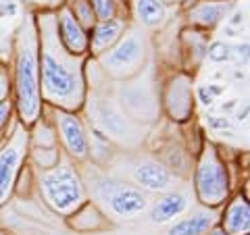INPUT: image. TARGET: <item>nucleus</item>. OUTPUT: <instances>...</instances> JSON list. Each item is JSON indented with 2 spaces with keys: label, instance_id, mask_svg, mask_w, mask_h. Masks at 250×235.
I'll use <instances>...</instances> for the list:
<instances>
[{
  "label": "nucleus",
  "instance_id": "f3484780",
  "mask_svg": "<svg viewBox=\"0 0 250 235\" xmlns=\"http://www.w3.org/2000/svg\"><path fill=\"white\" fill-rule=\"evenodd\" d=\"M98 119H100V125L106 133H111L113 137H129V131H131V125L123 119V115L117 111L115 106L106 104L104 100L98 104Z\"/></svg>",
  "mask_w": 250,
  "mask_h": 235
},
{
  "label": "nucleus",
  "instance_id": "a211bd4d",
  "mask_svg": "<svg viewBox=\"0 0 250 235\" xmlns=\"http://www.w3.org/2000/svg\"><path fill=\"white\" fill-rule=\"evenodd\" d=\"M136 13L146 27H156L165 21L167 9L163 0H136Z\"/></svg>",
  "mask_w": 250,
  "mask_h": 235
},
{
  "label": "nucleus",
  "instance_id": "393cba45",
  "mask_svg": "<svg viewBox=\"0 0 250 235\" xmlns=\"http://www.w3.org/2000/svg\"><path fill=\"white\" fill-rule=\"evenodd\" d=\"M11 90H13L11 73H9V69H6L4 65H0V102L11 98Z\"/></svg>",
  "mask_w": 250,
  "mask_h": 235
},
{
  "label": "nucleus",
  "instance_id": "f03ea898",
  "mask_svg": "<svg viewBox=\"0 0 250 235\" xmlns=\"http://www.w3.org/2000/svg\"><path fill=\"white\" fill-rule=\"evenodd\" d=\"M13 90L17 115L23 127H31L42 115V90H40V40L36 21L27 17L19 27L15 40V71Z\"/></svg>",
  "mask_w": 250,
  "mask_h": 235
},
{
  "label": "nucleus",
  "instance_id": "39448f33",
  "mask_svg": "<svg viewBox=\"0 0 250 235\" xmlns=\"http://www.w3.org/2000/svg\"><path fill=\"white\" fill-rule=\"evenodd\" d=\"M146 57L144 40L140 38L138 31H129V34L121 36L113 48H108L104 54H100V65L104 71L117 77V79H125L140 71Z\"/></svg>",
  "mask_w": 250,
  "mask_h": 235
},
{
  "label": "nucleus",
  "instance_id": "7c9ffc66",
  "mask_svg": "<svg viewBox=\"0 0 250 235\" xmlns=\"http://www.w3.org/2000/svg\"><path fill=\"white\" fill-rule=\"evenodd\" d=\"M0 235H2V233H0Z\"/></svg>",
  "mask_w": 250,
  "mask_h": 235
},
{
  "label": "nucleus",
  "instance_id": "7ed1b4c3",
  "mask_svg": "<svg viewBox=\"0 0 250 235\" xmlns=\"http://www.w3.org/2000/svg\"><path fill=\"white\" fill-rule=\"evenodd\" d=\"M44 200L61 215H73L85 202V187L77 169L69 160H59L57 167L46 169L38 177Z\"/></svg>",
  "mask_w": 250,
  "mask_h": 235
},
{
  "label": "nucleus",
  "instance_id": "9d476101",
  "mask_svg": "<svg viewBox=\"0 0 250 235\" xmlns=\"http://www.w3.org/2000/svg\"><path fill=\"white\" fill-rule=\"evenodd\" d=\"M134 181L140 185V190L146 192H169L173 177L165 164L156 160H142L134 167Z\"/></svg>",
  "mask_w": 250,
  "mask_h": 235
},
{
  "label": "nucleus",
  "instance_id": "0eeeda50",
  "mask_svg": "<svg viewBox=\"0 0 250 235\" xmlns=\"http://www.w3.org/2000/svg\"><path fill=\"white\" fill-rule=\"evenodd\" d=\"M96 198L104 202L106 208L119 218L136 216L148 206V198L142 190L113 181V179H103L96 185Z\"/></svg>",
  "mask_w": 250,
  "mask_h": 235
},
{
  "label": "nucleus",
  "instance_id": "f8f14e48",
  "mask_svg": "<svg viewBox=\"0 0 250 235\" xmlns=\"http://www.w3.org/2000/svg\"><path fill=\"white\" fill-rule=\"evenodd\" d=\"M188 206H190V198L184 192H169L156 202L150 210V221L154 225H165L175 221L177 216H182Z\"/></svg>",
  "mask_w": 250,
  "mask_h": 235
},
{
  "label": "nucleus",
  "instance_id": "c85d7f7f",
  "mask_svg": "<svg viewBox=\"0 0 250 235\" xmlns=\"http://www.w3.org/2000/svg\"><path fill=\"white\" fill-rule=\"evenodd\" d=\"M207 235H228V233H225V231L221 229V227H213L210 231H207Z\"/></svg>",
  "mask_w": 250,
  "mask_h": 235
},
{
  "label": "nucleus",
  "instance_id": "412c9836",
  "mask_svg": "<svg viewBox=\"0 0 250 235\" xmlns=\"http://www.w3.org/2000/svg\"><path fill=\"white\" fill-rule=\"evenodd\" d=\"M31 158H34V162L42 171H46V169L57 167L59 160H61V156H59V148L57 146H54V148H38V146H34V148H31Z\"/></svg>",
  "mask_w": 250,
  "mask_h": 235
},
{
  "label": "nucleus",
  "instance_id": "20e7f679",
  "mask_svg": "<svg viewBox=\"0 0 250 235\" xmlns=\"http://www.w3.org/2000/svg\"><path fill=\"white\" fill-rule=\"evenodd\" d=\"M196 196L205 206H219L229 196V175L223 158L213 146H207L196 167Z\"/></svg>",
  "mask_w": 250,
  "mask_h": 235
},
{
  "label": "nucleus",
  "instance_id": "4be33fe9",
  "mask_svg": "<svg viewBox=\"0 0 250 235\" xmlns=\"http://www.w3.org/2000/svg\"><path fill=\"white\" fill-rule=\"evenodd\" d=\"M94 15H96L98 21H108V19H115V13H117V2L115 0H90Z\"/></svg>",
  "mask_w": 250,
  "mask_h": 235
},
{
  "label": "nucleus",
  "instance_id": "5701e85b",
  "mask_svg": "<svg viewBox=\"0 0 250 235\" xmlns=\"http://www.w3.org/2000/svg\"><path fill=\"white\" fill-rule=\"evenodd\" d=\"M225 92V88H221V85L217 83H208V85H200L198 88V98L202 104H213L217 96H221V94Z\"/></svg>",
  "mask_w": 250,
  "mask_h": 235
},
{
  "label": "nucleus",
  "instance_id": "a878e982",
  "mask_svg": "<svg viewBox=\"0 0 250 235\" xmlns=\"http://www.w3.org/2000/svg\"><path fill=\"white\" fill-rule=\"evenodd\" d=\"M207 123H208L215 131H229V129H231V121L228 119V117L210 115V117H207Z\"/></svg>",
  "mask_w": 250,
  "mask_h": 235
},
{
  "label": "nucleus",
  "instance_id": "6ab92c4d",
  "mask_svg": "<svg viewBox=\"0 0 250 235\" xmlns=\"http://www.w3.org/2000/svg\"><path fill=\"white\" fill-rule=\"evenodd\" d=\"M65 6L71 11V15L77 19V23H80L85 31H92V27L96 25L98 19H96V15H94L90 0H69Z\"/></svg>",
  "mask_w": 250,
  "mask_h": 235
},
{
  "label": "nucleus",
  "instance_id": "423d86ee",
  "mask_svg": "<svg viewBox=\"0 0 250 235\" xmlns=\"http://www.w3.org/2000/svg\"><path fill=\"white\" fill-rule=\"evenodd\" d=\"M29 154V131L27 127H15L13 136L0 148V206L11 198L17 185L21 167Z\"/></svg>",
  "mask_w": 250,
  "mask_h": 235
},
{
  "label": "nucleus",
  "instance_id": "ddd939ff",
  "mask_svg": "<svg viewBox=\"0 0 250 235\" xmlns=\"http://www.w3.org/2000/svg\"><path fill=\"white\" fill-rule=\"evenodd\" d=\"M221 229L228 235H248L250 233V206L244 196H236L223 213Z\"/></svg>",
  "mask_w": 250,
  "mask_h": 235
},
{
  "label": "nucleus",
  "instance_id": "dca6fc26",
  "mask_svg": "<svg viewBox=\"0 0 250 235\" xmlns=\"http://www.w3.org/2000/svg\"><path fill=\"white\" fill-rule=\"evenodd\" d=\"M215 213L210 210H196V213L179 218L167 229V235H207V231L213 229Z\"/></svg>",
  "mask_w": 250,
  "mask_h": 235
},
{
  "label": "nucleus",
  "instance_id": "4468645a",
  "mask_svg": "<svg viewBox=\"0 0 250 235\" xmlns=\"http://www.w3.org/2000/svg\"><path fill=\"white\" fill-rule=\"evenodd\" d=\"M165 102L171 117H175L177 121H186L188 115L192 113V88L188 77H177L167 90Z\"/></svg>",
  "mask_w": 250,
  "mask_h": 235
},
{
  "label": "nucleus",
  "instance_id": "9b49d317",
  "mask_svg": "<svg viewBox=\"0 0 250 235\" xmlns=\"http://www.w3.org/2000/svg\"><path fill=\"white\" fill-rule=\"evenodd\" d=\"M123 27L125 23L121 19H108V21H96V25L90 31V46L88 50L92 54H104L108 48H113L117 44V40L123 36Z\"/></svg>",
  "mask_w": 250,
  "mask_h": 235
},
{
  "label": "nucleus",
  "instance_id": "bb28decb",
  "mask_svg": "<svg viewBox=\"0 0 250 235\" xmlns=\"http://www.w3.org/2000/svg\"><path fill=\"white\" fill-rule=\"evenodd\" d=\"M11 113H13L11 98L9 100H2V102H0V131L6 127V123H9V119H11Z\"/></svg>",
  "mask_w": 250,
  "mask_h": 235
},
{
  "label": "nucleus",
  "instance_id": "aec40b11",
  "mask_svg": "<svg viewBox=\"0 0 250 235\" xmlns=\"http://www.w3.org/2000/svg\"><path fill=\"white\" fill-rule=\"evenodd\" d=\"M31 127H34V133L29 136V139L34 142V146H38V148H54L57 146V131H54L48 123L36 121Z\"/></svg>",
  "mask_w": 250,
  "mask_h": 235
},
{
  "label": "nucleus",
  "instance_id": "2eb2a0df",
  "mask_svg": "<svg viewBox=\"0 0 250 235\" xmlns=\"http://www.w3.org/2000/svg\"><path fill=\"white\" fill-rule=\"evenodd\" d=\"M229 6L231 4L225 2V0H205V2L194 6L188 17H190V23H194V25L210 29V27L219 25V23L228 17Z\"/></svg>",
  "mask_w": 250,
  "mask_h": 235
},
{
  "label": "nucleus",
  "instance_id": "1a4fd4ad",
  "mask_svg": "<svg viewBox=\"0 0 250 235\" xmlns=\"http://www.w3.org/2000/svg\"><path fill=\"white\" fill-rule=\"evenodd\" d=\"M54 21H57V36L69 54L73 57H83L88 52V46H90V36L85 31L77 19L71 15V11L67 6H62L54 13Z\"/></svg>",
  "mask_w": 250,
  "mask_h": 235
},
{
  "label": "nucleus",
  "instance_id": "cd10ccee",
  "mask_svg": "<svg viewBox=\"0 0 250 235\" xmlns=\"http://www.w3.org/2000/svg\"><path fill=\"white\" fill-rule=\"evenodd\" d=\"M236 50H238V57H240V59H244V62H246V60H248V44L244 42L242 46H238Z\"/></svg>",
  "mask_w": 250,
  "mask_h": 235
},
{
  "label": "nucleus",
  "instance_id": "b1692460",
  "mask_svg": "<svg viewBox=\"0 0 250 235\" xmlns=\"http://www.w3.org/2000/svg\"><path fill=\"white\" fill-rule=\"evenodd\" d=\"M208 59L215 60V62H228V60L231 59V48H229L228 44H223V42L210 44V48H208Z\"/></svg>",
  "mask_w": 250,
  "mask_h": 235
},
{
  "label": "nucleus",
  "instance_id": "f257e3e1",
  "mask_svg": "<svg viewBox=\"0 0 250 235\" xmlns=\"http://www.w3.org/2000/svg\"><path fill=\"white\" fill-rule=\"evenodd\" d=\"M36 27L40 40L42 100L61 111L77 113L85 100L83 57H73L62 48L52 13H42Z\"/></svg>",
  "mask_w": 250,
  "mask_h": 235
},
{
  "label": "nucleus",
  "instance_id": "6e6552de",
  "mask_svg": "<svg viewBox=\"0 0 250 235\" xmlns=\"http://www.w3.org/2000/svg\"><path fill=\"white\" fill-rule=\"evenodd\" d=\"M54 131L61 137L62 148L75 160H85L90 156V137L85 131L82 119L75 113H67L54 108Z\"/></svg>",
  "mask_w": 250,
  "mask_h": 235
},
{
  "label": "nucleus",
  "instance_id": "c756f323",
  "mask_svg": "<svg viewBox=\"0 0 250 235\" xmlns=\"http://www.w3.org/2000/svg\"><path fill=\"white\" fill-rule=\"evenodd\" d=\"M163 2H177V0H163Z\"/></svg>",
  "mask_w": 250,
  "mask_h": 235
}]
</instances>
